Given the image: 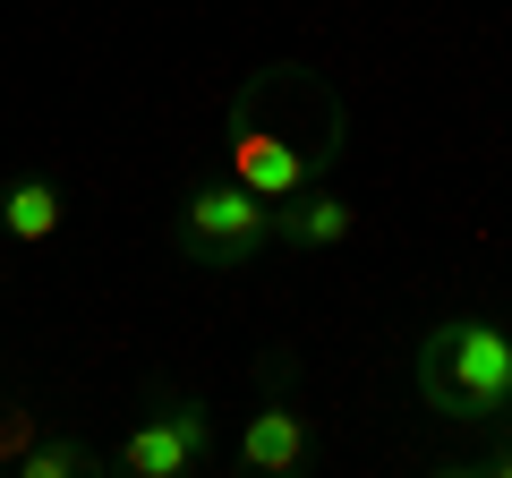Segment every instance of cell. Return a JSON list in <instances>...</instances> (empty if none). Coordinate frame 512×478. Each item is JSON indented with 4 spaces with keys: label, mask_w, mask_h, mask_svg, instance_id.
Masks as SVG:
<instances>
[{
    "label": "cell",
    "mask_w": 512,
    "mask_h": 478,
    "mask_svg": "<svg viewBox=\"0 0 512 478\" xmlns=\"http://www.w3.org/2000/svg\"><path fill=\"white\" fill-rule=\"evenodd\" d=\"M342 154H350V103L308 60H265L222 103V171L239 188H256L265 205L333 180Z\"/></svg>",
    "instance_id": "6da1fadb"
},
{
    "label": "cell",
    "mask_w": 512,
    "mask_h": 478,
    "mask_svg": "<svg viewBox=\"0 0 512 478\" xmlns=\"http://www.w3.org/2000/svg\"><path fill=\"white\" fill-rule=\"evenodd\" d=\"M410 393L444 427H504L512 419V333L478 308H453L419 333L410 350Z\"/></svg>",
    "instance_id": "7a4b0ae2"
},
{
    "label": "cell",
    "mask_w": 512,
    "mask_h": 478,
    "mask_svg": "<svg viewBox=\"0 0 512 478\" xmlns=\"http://www.w3.org/2000/svg\"><path fill=\"white\" fill-rule=\"evenodd\" d=\"M163 239H171V257L197 265V274H239V265H256L274 248V205L256 188H239L231 171H205V180L180 188Z\"/></svg>",
    "instance_id": "3957f363"
},
{
    "label": "cell",
    "mask_w": 512,
    "mask_h": 478,
    "mask_svg": "<svg viewBox=\"0 0 512 478\" xmlns=\"http://www.w3.org/2000/svg\"><path fill=\"white\" fill-rule=\"evenodd\" d=\"M111 470H120V478H214V470H222V427H214V410H205L197 393H180V385L154 376V385L137 393V427L120 436Z\"/></svg>",
    "instance_id": "277c9868"
},
{
    "label": "cell",
    "mask_w": 512,
    "mask_h": 478,
    "mask_svg": "<svg viewBox=\"0 0 512 478\" xmlns=\"http://www.w3.org/2000/svg\"><path fill=\"white\" fill-rule=\"evenodd\" d=\"M231 461L248 478H308L316 470V419L299 410V393H256Z\"/></svg>",
    "instance_id": "5b68a950"
},
{
    "label": "cell",
    "mask_w": 512,
    "mask_h": 478,
    "mask_svg": "<svg viewBox=\"0 0 512 478\" xmlns=\"http://www.w3.org/2000/svg\"><path fill=\"white\" fill-rule=\"evenodd\" d=\"M350 231H359V205H350L333 180H316V188H299V197L274 205V248H291V257H325V248H342Z\"/></svg>",
    "instance_id": "8992f818"
},
{
    "label": "cell",
    "mask_w": 512,
    "mask_h": 478,
    "mask_svg": "<svg viewBox=\"0 0 512 478\" xmlns=\"http://www.w3.org/2000/svg\"><path fill=\"white\" fill-rule=\"evenodd\" d=\"M60 222H69V188L52 180V171H9L0 180V239L9 248H43V239H60Z\"/></svg>",
    "instance_id": "52a82bcc"
},
{
    "label": "cell",
    "mask_w": 512,
    "mask_h": 478,
    "mask_svg": "<svg viewBox=\"0 0 512 478\" xmlns=\"http://www.w3.org/2000/svg\"><path fill=\"white\" fill-rule=\"evenodd\" d=\"M94 470H111V453L86 436H35L18 453V478H94Z\"/></svg>",
    "instance_id": "ba28073f"
},
{
    "label": "cell",
    "mask_w": 512,
    "mask_h": 478,
    "mask_svg": "<svg viewBox=\"0 0 512 478\" xmlns=\"http://www.w3.org/2000/svg\"><path fill=\"white\" fill-rule=\"evenodd\" d=\"M256 393H299V350L291 342H274L256 359Z\"/></svg>",
    "instance_id": "9c48e42d"
},
{
    "label": "cell",
    "mask_w": 512,
    "mask_h": 478,
    "mask_svg": "<svg viewBox=\"0 0 512 478\" xmlns=\"http://www.w3.org/2000/svg\"><path fill=\"white\" fill-rule=\"evenodd\" d=\"M26 444H35V419H26L18 402H0V470H18Z\"/></svg>",
    "instance_id": "30bf717a"
},
{
    "label": "cell",
    "mask_w": 512,
    "mask_h": 478,
    "mask_svg": "<svg viewBox=\"0 0 512 478\" xmlns=\"http://www.w3.org/2000/svg\"><path fill=\"white\" fill-rule=\"evenodd\" d=\"M453 470H478V478H512V444H487V453L453 461Z\"/></svg>",
    "instance_id": "8fae6325"
},
{
    "label": "cell",
    "mask_w": 512,
    "mask_h": 478,
    "mask_svg": "<svg viewBox=\"0 0 512 478\" xmlns=\"http://www.w3.org/2000/svg\"><path fill=\"white\" fill-rule=\"evenodd\" d=\"M504 427H512V419H504Z\"/></svg>",
    "instance_id": "7c38bea8"
}]
</instances>
